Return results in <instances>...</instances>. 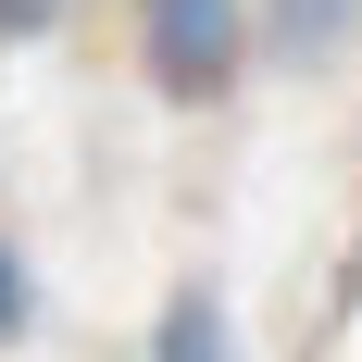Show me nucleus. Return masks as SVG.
<instances>
[{"label": "nucleus", "instance_id": "obj_1", "mask_svg": "<svg viewBox=\"0 0 362 362\" xmlns=\"http://www.w3.org/2000/svg\"><path fill=\"white\" fill-rule=\"evenodd\" d=\"M150 63H163V88L200 100L238 63V0H150Z\"/></svg>", "mask_w": 362, "mask_h": 362}, {"label": "nucleus", "instance_id": "obj_2", "mask_svg": "<svg viewBox=\"0 0 362 362\" xmlns=\"http://www.w3.org/2000/svg\"><path fill=\"white\" fill-rule=\"evenodd\" d=\"M163 362H225V337H213V300H175V313H163Z\"/></svg>", "mask_w": 362, "mask_h": 362}, {"label": "nucleus", "instance_id": "obj_3", "mask_svg": "<svg viewBox=\"0 0 362 362\" xmlns=\"http://www.w3.org/2000/svg\"><path fill=\"white\" fill-rule=\"evenodd\" d=\"M337 13H350V0H288V37H325Z\"/></svg>", "mask_w": 362, "mask_h": 362}, {"label": "nucleus", "instance_id": "obj_4", "mask_svg": "<svg viewBox=\"0 0 362 362\" xmlns=\"http://www.w3.org/2000/svg\"><path fill=\"white\" fill-rule=\"evenodd\" d=\"M50 13H63V0H0V25H50Z\"/></svg>", "mask_w": 362, "mask_h": 362}, {"label": "nucleus", "instance_id": "obj_5", "mask_svg": "<svg viewBox=\"0 0 362 362\" xmlns=\"http://www.w3.org/2000/svg\"><path fill=\"white\" fill-rule=\"evenodd\" d=\"M0 325H13V262H0Z\"/></svg>", "mask_w": 362, "mask_h": 362}]
</instances>
